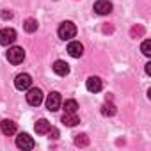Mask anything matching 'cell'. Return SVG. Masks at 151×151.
<instances>
[{
  "mask_svg": "<svg viewBox=\"0 0 151 151\" xmlns=\"http://www.w3.org/2000/svg\"><path fill=\"white\" fill-rule=\"evenodd\" d=\"M57 34H59V37H60V39L69 41L71 37L77 36V27H75V23H71V22H62V23L59 25Z\"/></svg>",
  "mask_w": 151,
  "mask_h": 151,
  "instance_id": "obj_1",
  "label": "cell"
},
{
  "mask_svg": "<svg viewBox=\"0 0 151 151\" xmlns=\"http://www.w3.org/2000/svg\"><path fill=\"white\" fill-rule=\"evenodd\" d=\"M27 91H29L27 93V103L32 105V107H39L43 103V91L37 89V87H32V89L29 87Z\"/></svg>",
  "mask_w": 151,
  "mask_h": 151,
  "instance_id": "obj_2",
  "label": "cell"
},
{
  "mask_svg": "<svg viewBox=\"0 0 151 151\" xmlns=\"http://www.w3.org/2000/svg\"><path fill=\"white\" fill-rule=\"evenodd\" d=\"M23 59H25V50H23L22 46H13V48H9V52H7V60H9L11 64H20V62H23Z\"/></svg>",
  "mask_w": 151,
  "mask_h": 151,
  "instance_id": "obj_3",
  "label": "cell"
},
{
  "mask_svg": "<svg viewBox=\"0 0 151 151\" xmlns=\"http://www.w3.org/2000/svg\"><path fill=\"white\" fill-rule=\"evenodd\" d=\"M14 41H16V30H14V29L6 27V29L0 30V45L9 46V45H13Z\"/></svg>",
  "mask_w": 151,
  "mask_h": 151,
  "instance_id": "obj_4",
  "label": "cell"
},
{
  "mask_svg": "<svg viewBox=\"0 0 151 151\" xmlns=\"http://www.w3.org/2000/svg\"><path fill=\"white\" fill-rule=\"evenodd\" d=\"M16 146H18L20 149L27 151V149H34L36 142H34V139H32L29 133H20V135L16 137Z\"/></svg>",
  "mask_w": 151,
  "mask_h": 151,
  "instance_id": "obj_5",
  "label": "cell"
},
{
  "mask_svg": "<svg viewBox=\"0 0 151 151\" xmlns=\"http://www.w3.org/2000/svg\"><path fill=\"white\" fill-rule=\"evenodd\" d=\"M30 86H32V77L27 75V73H20L18 77L14 78V87L20 89V91H27Z\"/></svg>",
  "mask_w": 151,
  "mask_h": 151,
  "instance_id": "obj_6",
  "label": "cell"
},
{
  "mask_svg": "<svg viewBox=\"0 0 151 151\" xmlns=\"http://www.w3.org/2000/svg\"><path fill=\"white\" fill-rule=\"evenodd\" d=\"M46 109L50 112H57L60 109V94L59 93L53 91V93L48 94V98H46Z\"/></svg>",
  "mask_w": 151,
  "mask_h": 151,
  "instance_id": "obj_7",
  "label": "cell"
},
{
  "mask_svg": "<svg viewBox=\"0 0 151 151\" xmlns=\"http://www.w3.org/2000/svg\"><path fill=\"white\" fill-rule=\"evenodd\" d=\"M94 13L105 16V14L112 13V4L109 2V0H98V2L94 4Z\"/></svg>",
  "mask_w": 151,
  "mask_h": 151,
  "instance_id": "obj_8",
  "label": "cell"
},
{
  "mask_svg": "<svg viewBox=\"0 0 151 151\" xmlns=\"http://www.w3.org/2000/svg\"><path fill=\"white\" fill-rule=\"evenodd\" d=\"M68 53H69L71 57H75V59L82 57V53H84V45H82L80 41H71V43L68 45Z\"/></svg>",
  "mask_w": 151,
  "mask_h": 151,
  "instance_id": "obj_9",
  "label": "cell"
},
{
  "mask_svg": "<svg viewBox=\"0 0 151 151\" xmlns=\"http://www.w3.org/2000/svg\"><path fill=\"white\" fill-rule=\"evenodd\" d=\"M86 87H87V91H91V93H100L101 87H103V82H101L100 77H89L87 82H86Z\"/></svg>",
  "mask_w": 151,
  "mask_h": 151,
  "instance_id": "obj_10",
  "label": "cell"
},
{
  "mask_svg": "<svg viewBox=\"0 0 151 151\" xmlns=\"http://www.w3.org/2000/svg\"><path fill=\"white\" fill-rule=\"evenodd\" d=\"M53 71H55V75H59V77H66L69 73V64L64 62V60H55L53 62Z\"/></svg>",
  "mask_w": 151,
  "mask_h": 151,
  "instance_id": "obj_11",
  "label": "cell"
},
{
  "mask_svg": "<svg viewBox=\"0 0 151 151\" xmlns=\"http://www.w3.org/2000/svg\"><path fill=\"white\" fill-rule=\"evenodd\" d=\"M0 130H2L4 135H13V133H16V123L11 119H4L0 123Z\"/></svg>",
  "mask_w": 151,
  "mask_h": 151,
  "instance_id": "obj_12",
  "label": "cell"
},
{
  "mask_svg": "<svg viewBox=\"0 0 151 151\" xmlns=\"http://www.w3.org/2000/svg\"><path fill=\"white\" fill-rule=\"evenodd\" d=\"M62 123H64L66 126H77V124L80 123V119H78V116H77V114L64 112V116H62Z\"/></svg>",
  "mask_w": 151,
  "mask_h": 151,
  "instance_id": "obj_13",
  "label": "cell"
},
{
  "mask_svg": "<svg viewBox=\"0 0 151 151\" xmlns=\"http://www.w3.org/2000/svg\"><path fill=\"white\" fill-rule=\"evenodd\" d=\"M34 128H36V132H37L39 135H45V133H48V132H50L52 124H50L46 119H39V121L36 123V126H34Z\"/></svg>",
  "mask_w": 151,
  "mask_h": 151,
  "instance_id": "obj_14",
  "label": "cell"
},
{
  "mask_svg": "<svg viewBox=\"0 0 151 151\" xmlns=\"http://www.w3.org/2000/svg\"><path fill=\"white\" fill-rule=\"evenodd\" d=\"M78 110V103L75 100H66L64 101V112H69V114H77Z\"/></svg>",
  "mask_w": 151,
  "mask_h": 151,
  "instance_id": "obj_15",
  "label": "cell"
},
{
  "mask_svg": "<svg viewBox=\"0 0 151 151\" xmlns=\"http://www.w3.org/2000/svg\"><path fill=\"white\" fill-rule=\"evenodd\" d=\"M23 29H25L27 32H30V34H32V32H36V30H37V22H36L34 18H29V20H25V22H23Z\"/></svg>",
  "mask_w": 151,
  "mask_h": 151,
  "instance_id": "obj_16",
  "label": "cell"
},
{
  "mask_svg": "<svg viewBox=\"0 0 151 151\" xmlns=\"http://www.w3.org/2000/svg\"><path fill=\"white\" fill-rule=\"evenodd\" d=\"M101 114H103V116H114V114H116V107H114L112 103H105L103 109H101Z\"/></svg>",
  "mask_w": 151,
  "mask_h": 151,
  "instance_id": "obj_17",
  "label": "cell"
},
{
  "mask_svg": "<svg viewBox=\"0 0 151 151\" xmlns=\"http://www.w3.org/2000/svg\"><path fill=\"white\" fill-rule=\"evenodd\" d=\"M75 144H77V146H87V144H89V139H87V135H86V133H82V135H77V139H75Z\"/></svg>",
  "mask_w": 151,
  "mask_h": 151,
  "instance_id": "obj_18",
  "label": "cell"
},
{
  "mask_svg": "<svg viewBox=\"0 0 151 151\" xmlns=\"http://www.w3.org/2000/svg\"><path fill=\"white\" fill-rule=\"evenodd\" d=\"M140 50H142V53H144L146 57H149V55H151V41H149V39H146V41L142 43Z\"/></svg>",
  "mask_w": 151,
  "mask_h": 151,
  "instance_id": "obj_19",
  "label": "cell"
},
{
  "mask_svg": "<svg viewBox=\"0 0 151 151\" xmlns=\"http://www.w3.org/2000/svg\"><path fill=\"white\" fill-rule=\"evenodd\" d=\"M2 18H4V20L13 18V13H11V11H2Z\"/></svg>",
  "mask_w": 151,
  "mask_h": 151,
  "instance_id": "obj_20",
  "label": "cell"
},
{
  "mask_svg": "<svg viewBox=\"0 0 151 151\" xmlns=\"http://www.w3.org/2000/svg\"><path fill=\"white\" fill-rule=\"evenodd\" d=\"M146 73H147V75H151V62H147V64H146Z\"/></svg>",
  "mask_w": 151,
  "mask_h": 151,
  "instance_id": "obj_21",
  "label": "cell"
}]
</instances>
